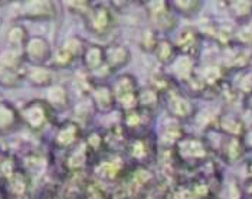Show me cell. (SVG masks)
<instances>
[{"label":"cell","instance_id":"cell-6","mask_svg":"<svg viewBox=\"0 0 252 199\" xmlns=\"http://www.w3.org/2000/svg\"><path fill=\"white\" fill-rule=\"evenodd\" d=\"M104 51H105V66L110 69V72H116L118 69L124 68L131 60L130 49L120 43H113L104 48Z\"/></svg>","mask_w":252,"mask_h":199},{"label":"cell","instance_id":"cell-1","mask_svg":"<svg viewBox=\"0 0 252 199\" xmlns=\"http://www.w3.org/2000/svg\"><path fill=\"white\" fill-rule=\"evenodd\" d=\"M116 102L126 111H134L138 107V87L137 81L131 75H123L120 77L113 87Z\"/></svg>","mask_w":252,"mask_h":199},{"label":"cell","instance_id":"cell-9","mask_svg":"<svg viewBox=\"0 0 252 199\" xmlns=\"http://www.w3.org/2000/svg\"><path fill=\"white\" fill-rule=\"evenodd\" d=\"M54 71L45 65H32L25 71V80L33 87H51L54 85Z\"/></svg>","mask_w":252,"mask_h":199},{"label":"cell","instance_id":"cell-19","mask_svg":"<svg viewBox=\"0 0 252 199\" xmlns=\"http://www.w3.org/2000/svg\"><path fill=\"white\" fill-rule=\"evenodd\" d=\"M62 46H63L65 49H68L75 58L82 57V54H84V51H85V48H87L85 42L81 39L79 36H71V38H68V39L63 42Z\"/></svg>","mask_w":252,"mask_h":199},{"label":"cell","instance_id":"cell-4","mask_svg":"<svg viewBox=\"0 0 252 199\" xmlns=\"http://www.w3.org/2000/svg\"><path fill=\"white\" fill-rule=\"evenodd\" d=\"M52 113V108L48 105L46 101H40V100H35L28 102L22 110L19 111L20 119L23 120L31 129L33 130H39L42 129Z\"/></svg>","mask_w":252,"mask_h":199},{"label":"cell","instance_id":"cell-11","mask_svg":"<svg viewBox=\"0 0 252 199\" xmlns=\"http://www.w3.org/2000/svg\"><path fill=\"white\" fill-rule=\"evenodd\" d=\"M46 102L52 110H65V108H68L69 104H71L68 90L61 84L51 85L48 93H46Z\"/></svg>","mask_w":252,"mask_h":199},{"label":"cell","instance_id":"cell-22","mask_svg":"<svg viewBox=\"0 0 252 199\" xmlns=\"http://www.w3.org/2000/svg\"><path fill=\"white\" fill-rule=\"evenodd\" d=\"M0 26H1V16H0Z\"/></svg>","mask_w":252,"mask_h":199},{"label":"cell","instance_id":"cell-21","mask_svg":"<svg viewBox=\"0 0 252 199\" xmlns=\"http://www.w3.org/2000/svg\"><path fill=\"white\" fill-rule=\"evenodd\" d=\"M169 4H170V6H175L176 9H177V12H179L180 9H186V10L183 12V15H186V16L193 15L194 12H197L196 9L200 6L199 1H175V3H169Z\"/></svg>","mask_w":252,"mask_h":199},{"label":"cell","instance_id":"cell-2","mask_svg":"<svg viewBox=\"0 0 252 199\" xmlns=\"http://www.w3.org/2000/svg\"><path fill=\"white\" fill-rule=\"evenodd\" d=\"M85 19V26L87 29L95 35V36H102L107 35L116 25L114 16L111 10L105 6H94L90 13L84 18Z\"/></svg>","mask_w":252,"mask_h":199},{"label":"cell","instance_id":"cell-14","mask_svg":"<svg viewBox=\"0 0 252 199\" xmlns=\"http://www.w3.org/2000/svg\"><path fill=\"white\" fill-rule=\"evenodd\" d=\"M29 39V35H28V31L23 25L16 23V25H12L7 31V35H6V40L7 43L10 45L12 49H19L22 51L25 43Z\"/></svg>","mask_w":252,"mask_h":199},{"label":"cell","instance_id":"cell-5","mask_svg":"<svg viewBox=\"0 0 252 199\" xmlns=\"http://www.w3.org/2000/svg\"><path fill=\"white\" fill-rule=\"evenodd\" d=\"M149 6V16L155 23L157 31H169L175 25V19L170 16V4L166 1H152L147 3Z\"/></svg>","mask_w":252,"mask_h":199},{"label":"cell","instance_id":"cell-12","mask_svg":"<svg viewBox=\"0 0 252 199\" xmlns=\"http://www.w3.org/2000/svg\"><path fill=\"white\" fill-rule=\"evenodd\" d=\"M23 54L19 49H7L0 54V71H22Z\"/></svg>","mask_w":252,"mask_h":199},{"label":"cell","instance_id":"cell-7","mask_svg":"<svg viewBox=\"0 0 252 199\" xmlns=\"http://www.w3.org/2000/svg\"><path fill=\"white\" fill-rule=\"evenodd\" d=\"M22 6V13L26 19L45 20L55 16V4L52 1H25Z\"/></svg>","mask_w":252,"mask_h":199},{"label":"cell","instance_id":"cell-18","mask_svg":"<svg viewBox=\"0 0 252 199\" xmlns=\"http://www.w3.org/2000/svg\"><path fill=\"white\" fill-rule=\"evenodd\" d=\"M158 43L157 39V32L156 29H146L143 33H141V38H140V46L143 51L146 52H155L156 46Z\"/></svg>","mask_w":252,"mask_h":199},{"label":"cell","instance_id":"cell-16","mask_svg":"<svg viewBox=\"0 0 252 199\" xmlns=\"http://www.w3.org/2000/svg\"><path fill=\"white\" fill-rule=\"evenodd\" d=\"M156 58L161 64H170L176 57V46L167 39L158 40L155 49Z\"/></svg>","mask_w":252,"mask_h":199},{"label":"cell","instance_id":"cell-20","mask_svg":"<svg viewBox=\"0 0 252 199\" xmlns=\"http://www.w3.org/2000/svg\"><path fill=\"white\" fill-rule=\"evenodd\" d=\"M65 6L69 9V12L79 15V16H87L90 10L93 9V4L90 1H66Z\"/></svg>","mask_w":252,"mask_h":199},{"label":"cell","instance_id":"cell-10","mask_svg":"<svg viewBox=\"0 0 252 199\" xmlns=\"http://www.w3.org/2000/svg\"><path fill=\"white\" fill-rule=\"evenodd\" d=\"M82 62L84 66L91 71V72H97L98 69H101L105 65V51L102 46L99 45H87L84 54H82Z\"/></svg>","mask_w":252,"mask_h":199},{"label":"cell","instance_id":"cell-17","mask_svg":"<svg viewBox=\"0 0 252 199\" xmlns=\"http://www.w3.org/2000/svg\"><path fill=\"white\" fill-rule=\"evenodd\" d=\"M74 61H75V57H74L68 49H65L63 46H59V48H57L55 52H52V57H51V61H49V62L52 64L54 68L62 69V68L71 66Z\"/></svg>","mask_w":252,"mask_h":199},{"label":"cell","instance_id":"cell-8","mask_svg":"<svg viewBox=\"0 0 252 199\" xmlns=\"http://www.w3.org/2000/svg\"><path fill=\"white\" fill-rule=\"evenodd\" d=\"M91 99H93V104L95 105V108L102 113L113 110L116 105V97H114L113 87H110L107 84L95 85L91 90Z\"/></svg>","mask_w":252,"mask_h":199},{"label":"cell","instance_id":"cell-15","mask_svg":"<svg viewBox=\"0 0 252 199\" xmlns=\"http://www.w3.org/2000/svg\"><path fill=\"white\" fill-rule=\"evenodd\" d=\"M78 134H79V129L77 124L74 123L63 124L57 134V143L59 146H71L78 139Z\"/></svg>","mask_w":252,"mask_h":199},{"label":"cell","instance_id":"cell-3","mask_svg":"<svg viewBox=\"0 0 252 199\" xmlns=\"http://www.w3.org/2000/svg\"><path fill=\"white\" fill-rule=\"evenodd\" d=\"M22 54L23 60L31 62L32 65H45L51 61L52 46L43 36H29L22 49Z\"/></svg>","mask_w":252,"mask_h":199},{"label":"cell","instance_id":"cell-13","mask_svg":"<svg viewBox=\"0 0 252 199\" xmlns=\"http://www.w3.org/2000/svg\"><path fill=\"white\" fill-rule=\"evenodd\" d=\"M19 119V111H16V108L12 104L6 101L0 102V132H7L13 129L18 124Z\"/></svg>","mask_w":252,"mask_h":199}]
</instances>
